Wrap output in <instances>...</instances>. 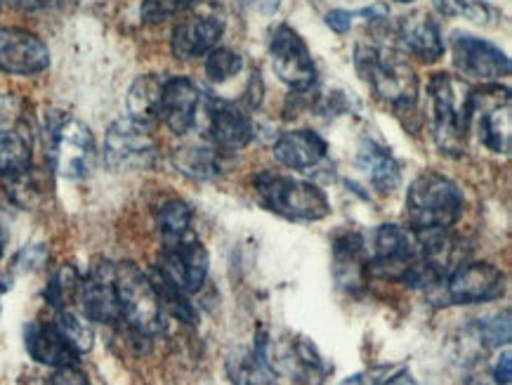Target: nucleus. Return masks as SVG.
<instances>
[{
	"instance_id": "nucleus-1",
	"label": "nucleus",
	"mask_w": 512,
	"mask_h": 385,
	"mask_svg": "<svg viewBox=\"0 0 512 385\" xmlns=\"http://www.w3.org/2000/svg\"><path fill=\"white\" fill-rule=\"evenodd\" d=\"M354 64L359 76L369 83L378 100L399 112L416 107L420 83L406 55L383 41H361L354 48Z\"/></svg>"
},
{
	"instance_id": "nucleus-2",
	"label": "nucleus",
	"mask_w": 512,
	"mask_h": 385,
	"mask_svg": "<svg viewBox=\"0 0 512 385\" xmlns=\"http://www.w3.org/2000/svg\"><path fill=\"white\" fill-rule=\"evenodd\" d=\"M430 126L439 152L461 156L465 152V137L470 133L472 88L451 74H435L428 83Z\"/></svg>"
},
{
	"instance_id": "nucleus-3",
	"label": "nucleus",
	"mask_w": 512,
	"mask_h": 385,
	"mask_svg": "<svg viewBox=\"0 0 512 385\" xmlns=\"http://www.w3.org/2000/svg\"><path fill=\"white\" fill-rule=\"evenodd\" d=\"M463 192L442 173H423L406 192V218L411 232H444L463 215Z\"/></svg>"
},
{
	"instance_id": "nucleus-4",
	"label": "nucleus",
	"mask_w": 512,
	"mask_h": 385,
	"mask_svg": "<svg viewBox=\"0 0 512 385\" xmlns=\"http://www.w3.org/2000/svg\"><path fill=\"white\" fill-rule=\"evenodd\" d=\"M45 156L57 175L69 180L88 178L97 163L95 137L90 128L64 112L45 116Z\"/></svg>"
},
{
	"instance_id": "nucleus-5",
	"label": "nucleus",
	"mask_w": 512,
	"mask_h": 385,
	"mask_svg": "<svg viewBox=\"0 0 512 385\" xmlns=\"http://www.w3.org/2000/svg\"><path fill=\"white\" fill-rule=\"evenodd\" d=\"M253 187L258 192L260 204L286 220L317 223L331 213V201H328L324 189L310 180L262 171L255 173Z\"/></svg>"
},
{
	"instance_id": "nucleus-6",
	"label": "nucleus",
	"mask_w": 512,
	"mask_h": 385,
	"mask_svg": "<svg viewBox=\"0 0 512 385\" xmlns=\"http://www.w3.org/2000/svg\"><path fill=\"white\" fill-rule=\"evenodd\" d=\"M116 296L121 305V319L137 334L156 336L163 331V305L152 279L133 263L116 265Z\"/></svg>"
},
{
	"instance_id": "nucleus-7",
	"label": "nucleus",
	"mask_w": 512,
	"mask_h": 385,
	"mask_svg": "<svg viewBox=\"0 0 512 385\" xmlns=\"http://www.w3.org/2000/svg\"><path fill=\"white\" fill-rule=\"evenodd\" d=\"M34 137L29 104L17 95H0V175L10 178L31 168Z\"/></svg>"
},
{
	"instance_id": "nucleus-8",
	"label": "nucleus",
	"mask_w": 512,
	"mask_h": 385,
	"mask_svg": "<svg viewBox=\"0 0 512 385\" xmlns=\"http://www.w3.org/2000/svg\"><path fill=\"white\" fill-rule=\"evenodd\" d=\"M479 142L494 154L508 156L512 152V100L510 90L501 83H484L472 90V116Z\"/></svg>"
},
{
	"instance_id": "nucleus-9",
	"label": "nucleus",
	"mask_w": 512,
	"mask_h": 385,
	"mask_svg": "<svg viewBox=\"0 0 512 385\" xmlns=\"http://www.w3.org/2000/svg\"><path fill=\"white\" fill-rule=\"evenodd\" d=\"M222 34H225V17L220 8L196 3L185 10V17L175 24L170 48L177 60H199L213 48H218Z\"/></svg>"
},
{
	"instance_id": "nucleus-10",
	"label": "nucleus",
	"mask_w": 512,
	"mask_h": 385,
	"mask_svg": "<svg viewBox=\"0 0 512 385\" xmlns=\"http://www.w3.org/2000/svg\"><path fill=\"white\" fill-rule=\"evenodd\" d=\"M269 369L274 381L288 385H321L333 367L321 360L319 350L303 336H291L286 343H269Z\"/></svg>"
},
{
	"instance_id": "nucleus-11",
	"label": "nucleus",
	"mask_w": 512,
	"mask_h": 385,
	"mask_svg": "<svg viewBox=\"0 0 512 385\" xmlns=\"http://www.w3.org/2000/svg\"><path fill=\"white\" fill-rule=\"evenodd\" d=\"M428 293L442 296L437 305L489 303L503 293V272L491 263H463Z\"/></svg>"
},
{
	"instance_id": "nucleus-12",
	"label": "nucleus",
	"mask_w": 512,
	"mask_h": 385,
	"mask_svg": "<svg viewBox=\"0 0 512 385\" xmlns=\"http://www.w3.org/2000/svg\"><path fill=\"white\" fill-rule=\"evenodd\" d=\"M269 57H272L274 74L293 93H307L317 81L312 52L298 31L288 24H279L269 41Z\"/></svg>"
},
{
	"instance_id": "nucleus-13",
	"label": "nucleus",
	"mask_w": 512,
	"mask_h": 385,
	"mask_svg": "<svg viewBox=\"0 0 512 385\" xmlns=\"http://www.w3.org/2000/svg\"><path fill=\"white\" fill-rule=\"evenodd\" d=\"M156 159V142L149 126L133 119L111 123L104 137V161L111 171H140Z\"/></svg>"
},
{
	"instance_id": "nucleus-14",
	"label": "nucleus",
	"mask_w": 512,
	"mask_h": 385,
	"mask_svg": "<svg viewBox=\"0 0 512 385\" xmlns=\"http://www.w3.org/2000/svg\"><path fill=\"white\" fill-rule=\"evenodd\" d=\"M208 251L194 234L166 241L159 270L187 296L199 293L208 279Z\"/></svg>"
},
{
	"instance_id": "nucleus-15",
	"label": "nucleus",
	"mask_w": 512,
	"mask_h": 385,
	"mask_svg": "<svg viewBox=\"0 0 512 385\" xmlns=\"http://www.w3.org/2000/svg\"><path fill=\"white\" fill-rule=\"evenodd\" d=\"M451 52H454L456 69L463 76L475 78V81L496 83L510 76V57L494 43L482 41V38L456 31L451 36Z\"/></svg>"
},
{
	"instance_id": "nucleus-16",
	"label": "nucleus",
	"mask_w": 512,
	"mask_h": 385,
	"mask_svg": "<svg viewBox=\"0 0 512 385\" xmlns=\"http://www.w3.org/2000/svg\"><path fill=\"white\" fill-rule=\"evenodd\" d=\"M201 112L206 121V135L218 149L239 152L253 142V121L239 104L222 100V97H208L206 102H201Z\"/></svg>"
},
{
	"instance_id": "nucleus-17",
	"label": "nucleus",
	"mask_w": 512,
	"mask_h": 385,
	"mask_svg": "<svg viewBox=\"0 0 512 385\" xmlns=\"http://www.w3.org/2000/svg\"><path fill=\"white\" fill-rule=\"evenodd\" d=\"M418 256L416 232L399 225H383L373 237V253L369 256V272L385 279L404 282L406 272Z\"/></svg>"
},
{
	"instance_id": "nucleus-18",
	"label": "nucleus",
	"mask_w": 512,
	"mask_h": 385,
	"mask_svg": "<svg viewBox=\"0 0 512 385\" xmlns=\"http://www.w3.org/2000/svg\"><path fill=\"white\" fill-rule=\"evenodd\" d=\"M50 64V50L41 38L31 31L12 29L3 26L0 29V71L15 76L41 74Z\"/></svg>"
},
{
	"instance_id": "nucleus-19",
	"label": "nucleus",
	"mask_w": 512,
	"mask_h": 385,
	"mask_svg": "<svg viewBox=\"0 0 512 385\" xmlns=\"http://www.w3.org/2000/svg\"><path fill=\"white\" fill-rule=\"evenodd\" d=\"M78 298H81L83 312L93 322L116 324L121 319V305L116 296V265L97 263L78 284Z\"/></svg>"
},
{
	"instance_id": "nucleus-20",
	"label": "nucleus",
	"mask_w": 512,
	"mask_h": 385,
	"mask_svg": "<svg viewBox=\"0 0 512 385\" xmlns=\"http://www.w3.org/2000/svg\"><path fill=\"white\" fill-rule=\"evenodd\" d=\"M201 90L192 78L173 76L163 81L159 119L166 123L170 133L187 135L199 121Z\"/></svg>"
},
{
	"instance_id": "nucleus-21",
	"label": "nucleus",
	"mask_w": 512,
	"mask_h": 385,
	"mask_svg": "<svg viewBox=\"0 0 512 385\" xmlns=\"http://www.w3.org/2000/svg\"><path fill=\"white\" fill-rule=\"evenodd\" d=\"M399 41L420 62L435 64L444 55V38L439 24L428 12H409L399 19Z\"/></svg>"
},
{
	"instance_id": "nucleus-22",
	"label": "nucleus",
	"mask_w": 512,
	"mask_h": 385,
	"mask_svg": "<svg viewBox=\"0 0 512 385\" xmlns=\"http://www.w3.org/2000/svg\"><path fill=\"white\" fill-rule=\"evenodd\" d=\"M328 156V145L310 128L284 133L274 145V159L291 171H312Z\"/></svg>"
},
{
	"instance_id": "nucleus-23",
	"label": "nucleus",
	"mask_w": 512,
	"mask_h": 385,
	"mask_svg": "<svg viewBox=\"0 0 512 385\" xmlns=\"http://www.w3.org/2000/svg\"><path fill=\"white\" fill-rule=\"evenodd\" d=\"M357 166L366 173L371 187L380 194H390L402 182V168L399 161L392 156L390 149L373 137H364L357 152Z\"/></svg>"
},
{
	"instance_id": "nucleus-24",
	"label": "nucleus",
	"mask_w": 512,
	"mask_h": 385,
	"mask_svg": "<svg viewBox=\"0 0 512 385\" xmlns=\"http://www.w3.org/2000/svg\"><path fill=\"white\" fill-rule=\"evenodd\" d=\"M333 272L340 286L361 289L369 274V253H366L364 237L357 232H347L333 244Z\"/></svg>"
},
{
	"instance_id": "nucleus-25",
	"label": "nucleus",
	"mask_w": 512,
	"mask_h": 385,
	"mask_svg": "<svg viewBox=\"0 0 512 385\" xmlns=\"http://www.w3.org/2000/svg\"><path fill=\"white\" fill-rule=\"evenodd\" d=\"M24 343L29 355L45 367L59 369L78 362V355L55 329V324H26Z\"/></svg>"
},
{
	"instance_id": "nucleus-26",
	"label": "nucleus",
	"mask_w": 512,
	"mask_h": 385,
	"mask_svg": "<svg viewBox=\"0 0 512 385\" xmlns=\"http://www.w3.org/2000/svg\"><path fill=\"white\" fill-rule=\"evenodd\" d=\"M161 95H163V81L159 76L147 74L140 76L130 86L126 107L128 116L142 126H149V123L159 121V109H161Z\"/></svg>"
},
{
	"instance_id": "nucleus-27",
	"label": "nucleus",
	"mask_w": 512,
	"mask_h": 385,
	"mask_svg": "<svg viewBox=\"0 0 512 385\" xmlns=\"http://www.w3.org/2000/svg\"><path fill=\"white\" fill-rule=\"evenodd\" d=\"M175 168L187 178L199 180V182H210L220 175V161L218 154L210 147H180L173 154Z\"/></svg>"
},
{
	"instance_id": "nucleus-28",
	"label": "nucleus",
	"mask_w": 512,
	"mask_h": 385,
	"mask_svg": "<svg viewBox=\"0 0 512 385\" xmlns=\"http://www.w3.org/2000/svg\"><path fill=\"white\" fill-rule=\"evenodd\" d=\"M192 218V206L182 199H168L166 204H161L159 215H156L159 230L166 237V241L180 239L189 234V230H192Z\"/></svg>"
},
{
	"instance_id": "nucleus-29",
	"label": "nucleus",
	"mask_w": 512,
	"mask_h": 385,
	"mask_svg": "<svg viewBox=\"0 0 512 385\" xmlns=\"http://www.w3.org/2000/svg\"><path fill=\"white\" fill-rule=\"evenodd\" d=\"M52 324H55V329L62 334L64 341L71 345V350H74L76 355H81V352H88L90 348H93V343H95L93 329H90V326L85 324L83 319L76 315V312L59 310L55 322Z\"/></svg>"
},
{
	"instance_id": "nucleus-30",
	"label": "nucleus",
	"mask_w": 512,
	"mask_h": 385,
	"mask_svg": "<svg viewBox=\"0 0 512 385\" xmlns=\"http://www.w3.org/2000/svg\"><path fill=\"white\" fill-rule=\"evenodd\" d=\"M437 8L446 17H461L479 26H491L496 12L487 0H437Z\"/></svg>"
},
{
	"instance_id": "nucleus-31",
	"label": "nucleus",
	"mask_w": 512,
	"mask_h": 385,
	"mask_svg": "<svg viewBox=\"0 0 512 385\" xmlns=\"http://www.w3.org/2000/svg\"><path fill=\"white\" fill-rule=\"evenodd\" d=\"M8 192H10V199L15 201L17 206H24V208H34L38 201L43 199V185L38 182L36 173L31 171V168H26V171L17 175H10Z\"/></svg>"
},
{
	"instance_id": "nucleus-32",
	"label": "nucleus",
	"mask_w": 512,
	"mask_h": 385,
	"mask_svg": "<svg viewBox=\"0 0 512 385\" xmlns=\"http://www.w3.org/2000/svg\"><path fill=\"white\" fill-rule=\"evenodd\" d=\"M241 67H244L241 57L229 48H213L206 57V76L213 83L229 81V78L239 74Z\"/></svg>"
},
{
	"instance_id": "nucleus-33",
	"label": "nucleus",
	"mask_w": 512,
	"mask_h": 385,
	"mask_svg": "<svg viewBox=\"0 0 512 385\" xmlns=\"http://www.w3.org/2000/svg\"><path fill=\"white\" fill-rule=\"evenodd\" d=\"M510 317H512L510 310H503L491 319H487V322H482V326H479V341L484 343V348L498 350L501 345L503 348H508L510 336H512Z\"/></svg>"
},
{
	"instance_id": "nucleus-34",
	"label": "nucleus",
	"mask_w": 512,
	"mask_h": 385,
	"mask_svg": "<svg viewBox=\"0 0 512 385\" xmlns=\"http://www.w3.org/2000/svg\"><path fill=\"white\" fill-rule=\"evenodd\" d=\"M78 284H81V277H78L71 267H62V270L50 279L48 291H45V300H48L52 308L64 310V303H67L69 293L71 291L78 293Z\"/></svg>"
},
{
	"instance_id": "nucleus-35",
	"label": "nucleus",
	"mask_w": 512,
	"mask_h": 385,
	"mask_svg": "<svg viewBox=\"0 0 512 385\" xmlns=\"http://www.w3.org/2000/svg\"><path fill=\"white\" fill-rule=\"evenodd\" d=\"M196 3H201V0H144L142 19L147 24L166 22V19L180 15V12L189 10Z\"/></svg>"
},
{
	"instance_id": "nucleus-36",
	"label": "nucleus",
	"mask_w": 512,
	"mask_h": 385,
	"mask_svg": "<svg viewBox=\"0 0 512 385\" xmlns=\"http://www.w3.org/2000/svg\"><path fill=\"white\" fill-rule=\"evenodd\" d=\"M50 385H90V381L76 364H71V367L55 369V374L50 376Z\"/></svg>"
},
{
	"instance_id": "nucleus-37",
	"label": "nucleus",
	"mask_w": 512,
	"mask_h": 385,
	"mask_svg": "<svg viewBox=\"0 0 512 385\" xmlns=\"http://www.w3.org/2000/svg\"><path fill=\"white\" fill-rule=\"evenodd\" d=\"M491 376H494L496 385H510V381H512V352H510V348H505L501 355H498L494 367H491Z\"/></svg>"
},
{
	"instance_id": "nucleus-38",
	"label": "nucleus",
	"mask_w": 512,
	"mask_h": 385,
	"mask_svg": "<svg viewBox=\"0 0 512 385\" xmlns=\"http://www.w3.org/2000/svg\"><path fill=\"white\" fill-rule=\"evenodd\" d=\"M328 29H333L336 34H347L352 29V12L347 10H331L326 15Z\"/></svg>"
},
{
	"instance_id": "nucleus-39",
	"label": "nucleus",
	"mask_w": 512,
	"mask_h": 385,
	"mask_svg": "<svg viewBox=\"0 0 512 385\" xmlns=\"http://www.w3.org/2000/svg\"><path fill=\"white\" fill-rule=\"evenodd\" d=\"M43 258H45L43 249H26V251L19 253L17 263H22V267H29V270H34V267L43 263Z\"/></svg>"
},
{
	"instance_id": "nucleus-40",
	"label": "nucleus",
	"mask_w": 512,
	"mask_h": 385,
	"mask_svg": "<svg viewBox=\"0 0 512 385\" xmlns=\"http://www.w3.org/2000/svg\"><path fill=\"white\" fill-rule=\"evenodd\" d=\"M248 8H253L260 15H274L279 10L281 0H244Z\"/></svg>"
},
{
	"instance_id": "nucleus-41",
	"label": "nucleus",
	"mask_w": 512,
	"mask_h": 385,
	"mask_svg": "<svg viewBox=\"0 0 512 385\" xmlns=\"http://www.w3.org/2000/svg\"><path fill=\"white\" fill-rule=\"evenodd\" d=\"M12 8L17 10H26V12H36V10H43L48 8L52 0H8Z\"/></svg>"
},
{
	"instance_id": "nucleus-42",
	"label": "nucleus",
	"mask_w": 512,
	"mask_h": 385,
	"mask_svg": "<svg viewBox=\"0 0 512 385\" xmlns=\"http://www.w3.org/2000/svg\"><path fill=\"white\" fill-rule=\"evenodd\" d=\"M376 385H416V378H413L406 369H399L390 378H385V381H380Z\"/></svg>"
},
{
	"instance_id": "nucleus-43",
	"label": "nucleus",
	"mask_w": 512,
	"mask_h": 385,
	"mask_svg": "<svg viewBox=\"0 0 512 385\" xmlns=\"http://www.w3.org/2000/svg\"><path fill=\"white\" fill-rule=\"evenodd\" d=\"M359 17L369 19V22H383V19L387 17V8L385 5H371V8L359 10Z\"/></svg>"
},
{
	"instance_id": "nucleus-44",
	"label": "nucleus",
	"mask_w": 512,
	"mask_h": 385,
	"mask_svg": "<svg viewBox=\"0 0 512 385\" xmlns=\"http://www.w3.org/2000/svg\"><path fill=\"white\" fill-rule=\"evenodd\" d=\"M3 246H5V239H3V234H0V258H3Z\"/></svg>"
},
{
	"instance_id": "nucleus-45",
	"label": "nucleus",
	"mask_w": 512,
	"mask_h": 385,
	"mask_svg": "<svg viewBox=\"0 0 512 385\" xmlns=\"http://www.w3.org/2000/svg\"><path fill=\"white\" fill-rule=\"evenodd\" d=\"M395 3H404L406 5V3H413V0H395Z\"/></svg>"
},
{
	"instance_id": "nucleus-46",
	"label": "nucleus",
	"mask_w": 512,
	"mask_h": 385,
	"mask_svg": "<svg viewBox=\"0 0 512 385\" xmlns=\"http://www.w3.org/2000/svg\"><path fill=\"white\" fill-rule=\"evenodd\" d=\"M3 3H8V0H0V8H3Z\"/></svg>"
}]
</instances>
